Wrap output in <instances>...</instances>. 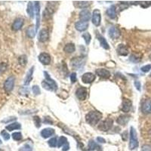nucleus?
Returning <instances> with one entry per match:
<instances>
[{
	"instance_id": "nucleus-45",
	"label": "nucleus",
	"mask_w": 151,
	"mask_h": 151,
	"mask_svg": "<svg viewBox=\"0 0 151 151\" xmlns=\"http://www.w3.org/2000/svg\"><path fill=\"white\" fill-rule=\"evenodd\" d=\"M70 80H71L72 83H75L77 81V77H76V73H73L70 75Z\"/></svg>"
},
{
	"instance_id": "nucleus-11",
	"label": "nucleus",
	"mask_w": 151,
	"mask_h": 151,
	"mask_svg": "<svg viewBox=\"0 0 151 151\" xmlns=\"http://www.w3.org/2000/svg\"><path fill=\"white\" fill-rule=\"evenodd\" d=\"M108 33H109V36L112 39H116L120 37L121 35V32L117 27H111L108 30Z\"/></svg>"
},
{
	"instance_id": "nucleus-39",
	"label": "nucleus",
	"mask_w": 151,
	"mask_h": 151,
	"mask_svg": "<svg viewBox=\"0 0 151 151\" xmlns=\"http://www.w3.org/2000/svg\"><path fill=\"white\" fill-rule=\"evenodd\" d=\"M27 62V56L25 55H22L19 57V63L22 66H25Z\"/></svg>"
},
{
	"instance_id": "nucleus-43",
	"label": "nucleus",
	"mask_w": 151,
	"mask_h": 151,
	"mask_svg": "<svg viewBox=\"0 0 151 151\" xmlns=\"http://www.w3.org/2000/svg\"><path fill=\"white\" fill-rule=\"evenodd\" d=\"M151 69V64H147V65L143 66L141 68V70L144 73H148Z\"/></svg>"
},
{
	"instance_id": "nucleus-46",
	"label": "nucleus",
	"mask_w": 151,
	"mask_h": 151,
	"mask_svg": "<svg viewBox=\"0 0 151 151\" xmlns=\"http://www.w3.org/2000/svg\"><path fill=\"white\" fill-rule=\"evenodd\" d=\"M134 86H135V88H137V90L139 91V92L141 90V82H139V81H136V82H134Z\"/></svg>"
},
{
	"instance_id": "nucleus-7",
	"label": "nucleus",
	"mask_w": 151,
	"mask_h": 151,
	"mask_svg": "<svg viewBox=\"0 0 151 151\" xmlns=\"http://www.w3.org/2000/svg\"><path fill=\"white\" fill-rule=\"evenodd\" d=\"M92 23L94 26H96V27L100 26L101 21V15L100 11L98 10V9H94L92 13Z\"/></svg>"
},
{
	"instance_id": "nucleus-21",
	"label": "nucleus",
	"mask_w": 151,
	"mask_h": 151,
	"mask_svg": "<svg viewBox=\"0 0 151 151\" xmlns=\"http://www.w3.org/2000/svg\"><path fill=\"white\" fill-rule=\"evenodd\" d=\"M116 51L121 56H127L128 55V49L125 45H120L116 48Z\"/></svg>"
},
{
	"instance_id": "nucleus-24",
	"label": "nucleus",
	"mask_w": 151,
	"mask_h": 151,
	"mask_svg": "<svg viewBox=\"0 0 151 151\" xmlns=\"http://www.w3.org/2000/svg\"><path fill=\"white\" fill-rule=\"evenodd\" d=\"M23 25V20L22 18H17L14 21L12 24V29L14 30H19L22 28Z\"/></svg>"
},
{
	"instance_id": "nucleus-42",
	"label": "nucleus",
	"mask_w": 151,
	"mask_h": 151,
	"mask_svg": "<svg viewBox=\"0 0 151 151\" xmlns=\"http://www.w3.org/2000/svg\"><path fill=\"white\" fill-rule=\"evenodd\" d=\"M32 91H33V93L36 95H38V94H41V91H40L39 87L38 86H33V88H32Z\"/></svg>"
},
{
	"instance_id": "nucleus-16",
	"label": "nucleus",
	"mask_w": 151,
	"mask_h": 151,
	"mask_svg": "<svg viewBox=\"0 0 151 151\" xmlns=\"http://www.w3.org/2000/svg\"><path fill=\"white\" fill-rule=\"evenodd\" d=\"M91 12L87 9H84L80 13V18L81 21H84V22H88L91 19Z\"/></svg>"
},
{
	"instance_id": "nucleus-29",
	"label": "nucleus",
	"mask_w": 151,
	"mask_h": 151,
	"mask_svg": "<svg viewBox=\"0 0 151 151\" xmlns=\"http://www.w3.org/2000/svg\"><path fill=\"white\" fill-rule=\"evenodd\" d=\"M27 11L28 15L31 18H33L34 17V11H35V8H34V5L33 4L32 2H29L27 5Z\"/></svg>"
},
{
	"instance_id": "nucleus-10",
	"label": "nucleus",
	"mask_w": 151,
	"mask_h": 151,
	"mask_svg": "<svg viewBox=\"0 0 151 151\" xmlns=\"http://www.w3.org/2000/svg\"><path fill=\"white\" fill-rule=\"evenodd\" d=\"M49 38V32L47 29H42L38 35V40L41 42H45Z\"/></svg>"
},
{
	"instance_id": "nucleus-38",
	"label": "nucleus",
	"mask_w": 151,
	"mask_h": 151,
	"mask_svg": "<svg viewBox=\"0 0 151 151\" xmlns=\"http://www.w3.org/2000/svg\"><path fill=\"white\" fill-rule=\"evenodd\" d=\"M48 144L51 147H55L57 146V138H51L50 140L48 141Z\"/></svg>"
},
{
	"instance_id": "nucleus-14",
	"label": "nucleus",
	"mask_w": 151,
	"mask_h": 151,
	"mask_svg": "<svg viewBox=\"0 0 151 151\" xmlns=\"http://www.w3.org/2000/svg\"><path fill=\"white\" fill-rule=\"evenodd\" d=\"M132 102L128 99H123L122 103V110L124 113H128L132 109Z\"/></svg>"
},
{
	"instance_id": "nucleus-34",
	"label": "nucleus",
	"mask_w": 151,
	"mask_h": 151,
	"mask_svg": "<svg viewBox=\"0 0 151 151\" xmlns=\"http://www.w3.org/2000/svg\"><path fill=\"white\" fill-rule=\"evenodd\" d=\"M82 38L85 39V42H86V45L90 44L92 37H91V35L89 33H85L82 34Z\"/></svg>"
},
{
	"instance_id": "nucleus-22",
	"label": "nucleus",
	"mask_w": 151,
	"mask_h": 151,
	"mask_svg": "<svg viewBox=\"0 0 151 151\" xmlns=\"http://www.w3.org/2000/svg\"><path fill=\"white\" fill-rule=\"evenodd\" d=\"M55 134V130L53 128H44L43 130L41 132V135L43 138H48L49 137L52 136L53 134Z\"/></svg>"
},
{
	"instance_id": "nucleus-12",
	"label": "nucleus",
	"mask_w": 151,
	"mask_h": 151,
	"mask_svg": "<svg viewBox=\"0 0 151 151\" xmlns=\"http://www.w3.org/2000/svg\"><path fill=\"white\" fill-rule=\"evenodd\" d=\"M95 80V76L92 73H86L82 75V81L86 84H90Z\"/></svg>"
},
{
	"instance_id": "nucleus-19",
	"label": "nucleus",
	"mask_w": 151,
	"mask_h": 151,
	"mask_svg": "<svg viewBox=\"0 0 151 151\" xmlns=\"http://www.w3.org/2000/svg\"><path fill=\"white\" fill-rule=\"evenodd\" d=\"M34 71V67H32L30 69L28 70V72L26 74L25 79H24V86H28L30 83V82L33 80V74Z\"/></svg>"
},
{
	"instance_id": "nucleus-1",
	"label": "nucleus",
	"mask_w": 151,
	"mask_h": 151,
	"mask_svg": "<svg viewBox=\"0 0 151 151\" xmlns=\"http://www.w3.org/2000/svg\"><path fill=\"white\" fill-rule=\"evenodd\" d=\"M102 118V114L98 111H90L86 116V122L91 126H95Z\"/></svg>"
},
{
	"instance_id": "nucleus-31",
	"label": "nucleus",
	"mask_w": 151,
	"mask_h": 151,
	"mask_svg": "<svg viewBox=\"0 0 151 151\" xmlns=\"http://www.w3.org/2000/svg\"><path fill=\"white\" fill-rule=\"evenodd\" d=\"M141 60V56L139 55H137V54H132V55L129 57V61L132 63H138L140 62Z\"/></svg>"
},
{
	"instance_id": "nucleus-13",
	"label": "nucleus",
	"mask_w": 151,
	"mask_h": 151,
	"mask_svg": "<svg viewBox=\"0 0 151 151\" xmlns=\"http://www.w3.org/2000/svg\"><path fill=\"white\" fill-rule=\"evenodd\" d=\"M88 22H84V21H77L75 23V28L76 30L80 32L85 31L88 29Z\"/></svg>"
},
{
	"instance_id": "nucleus-32",
	"label": "nucleus",
	"mask_w": 151,
	"mask_h": 151,
	"mask_svg": "<svg viewBox=\"0 0 151 151\" xmlns=\"http://www.w3.org/2000/svg\"><path fill=\"white\" fill-rule=\"evenodd\" d=\"M67 144H68L67 138L64 136H62L59 138V141H58V142H57V147H61L62 146L63 147V146Z\"/></svg>"
},
{
	"instance_id": "nucleus-26",
	"label": "nucleus",
	"mask_w": 151,
	"mask_h": 151,
	"mask_svg": "<svg viewBox=\"0 0 151 151\" xmlns=\"http://www.w3.org/2000/svg\"><path fill=\"white\" fill-rule=\"evenodd\" d=\"M21 128V125L18 122H12V123L9 124V126H7L5 127L6 130L9 131V132H12L14 130H17V129H20Z\"/></svg>"
},
{
	"instance_id": "nucleus-5",
	"label": "nucleus",
	"mask_w": 151,
	"mask_h": 151,
	"mask_svg": "<svg viewBox=\"0 0 151 151\" xmlns=\"http://www.w3.org/2000/svg\"><path fill=\"white\" fill-rule=\"evenodd\" d=\"M15 77L12 76H9V77L5 81L4 89L5 90V92H11V91L13 90L14 86H15Z\"/></svg>"
},
{
	"instance_id": "nucleus-51",
	"label": "nucleus",
	"mask_w": 151,
	"mask_h": 151,
	"mask_svg": "<svg viewBox=\"0 0 151 151\" xmlns=\"http://www.w3.org/2000/svg\"><path fill=\"white\" fill-rule=\"evenodd\" d=\"M1 143H2V141H1V140H0V144H1Z\"/></svg>"
},
{
	"instance_id": "nucleus-27",
	"label": "nucleus",
	"mask_w": 151,
	"mask_h": 151,
	"mask_svg": "<svg viewBox=\"0 0 151 151\" xmlns=\"http://www.w3.org/2000/svg\"><path fill=\"white\" fill-rule=\"evenodd\" d=\"M75 50L76 47L73 43H68V44L66 45L64 48H63V51H64L66 53H68V54H71V53L74 52Z\"/></svg>"
},
{
	"instance_id": "nucleus-23",
	"label": "nucleus",
	"mask_w": 151,
	"mask_h": 151,
	"mask_svg": "<svg viewBox=\"0 0 151 151\" xmlns=\"http://www.w3.org/2000/svg\"><path fill=\"white\" fill-rule=\"evenodd\" d=\"M130 120V117H129V116L128 115H121L119 117H118L117 120H116V122L120 126H126V124L128 123V122Z\"/></svg>"
},
{
	"instance_id": "nucleus-18",
	"label": "nucleus",
	"mask_w": 151,
	"mask_h": 151,
	"mask_svg": "<svg viewBox=\"0 0 151 151\" xmlns=\"http://www.w3.org/2000/svg\"><path fill=\"white\" fill-rule=\"evenodd\" d=\"M96 36H97L98 40L99 42H100V45H101V47L104 48V49H109L110 46H109V45H108V43H107L106 39H105L103 36H101V34L99 33H97Z\"/></svg>"
},
{
	"instance_id": "nucleus-47",
	"label": "nucleus",
	"mask_w": 151,
	"mask_h": 151,
	"mask_svg": "<svg viewBox=\"0 0 151 151\" xmlns=\"http://www.w3.org/2000/svg\"><path fill=\"white\" fill-rule=\"evenodd\" d=\"M142 151H151V146L148 144L143 145Z\"/></svg>"
},
{
	"instance_id": "nucleus-30",
	"label": "nucleus",
	"mask_w": 151,
	"mask_h": 151,
	"mask_svg": "<svg viewBox=\"0 0 151 151\" xmlns=\"http://www.w3.org/2000/svg\"><path fill=\"white\" fill-rule=\"evenodd\" d=\"M91 2H88V1H78V2H75V5L76 7L80 8V9H86L87 7L90 5Z\"/></svg>"
},
{
	"instance_id": "nucleus-20",
	"label": "nucleus",
	"mask_w": 151,
	"mask_h": 151,
	"mask_svg": "<svg viewBox=\"0 0 151 151\" xmlns=\"http://www.w3.org/2000/svg\"><path fill=\"white\" fill-rule=\"evenodd\" d=\"M44 75H45V81L48 82V84H50L51 86H52L54 91H56L57 89V85L56 82L51 78L49 74H48L46 71L44 72Z\"/></svg>"
},
{
	"instance_id": "nucleus-2",
	"label": "nucleus",
	"mask_w": 151,
	"mask_h": 151,
	"mask_svg": "<svg viewBox=\"0 0 151 151\" xmlns=\"http://www.w3.org/2000/svg\"><path fill=\"white\" fill-rule=\"evenodd\" d=\"M130 141H129V148L130 150H134L138 147V134L135 128L134 127L130 128Z\"/></svg>"
},
{
	"instance_id": "nucleus-35",
	"label": "nucleus",
	"mask_w": 151,
	"mask_h": 151,
	"mask_svg": "<svg viewBox=\"0 0 151 151\" xmlns=\"http://www.w3.org/2000/svg\"><path fill=\"white\" fill-rule=\"evenodd\" d=\"M11 136H12V138L15 141H21L22 138H23L21 132H14Z\"/></svg>"
},
{
	"instance_id": "nucleus-3",
	"label": "nucleus",
	"mask_w": 151,
	"mask_h": 151,
	"mask_svg": "<svg viewBox=\"0 0 151 151\" xmlns=\"http://www.w3.org/2000/svg\"><path fill=\"white\" fill-rule=\"evenodd\" d=\"M85 63H86V58L84 57H76L70 61L71 67L77 70H80L82 68H83Z\"/></svg>"
},
{
	"instance_id": "nucleus-52",
	"label": "nucleus",
	"mask_w": 151,
	"mask_h": 151,
	"mask_svg": "<svg viewBox=\"0 0 151 151\" xmlns=\"http://www.w3.org/2000/svg\"><path fill=\"white\" fill-rule=\"evenodd\" d=\"M150 77H151V73H150Z\"/></svg>"
},
{
	"instance_id": "nucleus-37",
	"label": "nucleus",
	"mask_w": 151,
	"mask_h": 151,
	"mask_svg": "<svg viewBox=\"0 0 151 151\" xmlns=\"http://www.w3.org/2000/svg\"><path fill=\"white\" fill-rule=\"evenodd\" d=\"M42 87H43L45 89H46V90L51 91V92L54 91V89H53V88H52V86H51L50 84H48V82H47L45 80L42 82Z\"/></svg>"
},
{
	"instance_id": "nucleus-33",
	"label": "nucleus",
	"mask_w": 151,
	"mask_h": 151,
	"mask_svg": "<svg viewBox=\"0 0 151 151\" xmlns=\"http://www.w3.org/2000/svg\"><path fill=\"white\" fill-rule=\"evenodd\" d=\"M88 148H89V150H94L95 149H97L98 150L99 148H101V147H99L98 145L96 143L94 142V141L91 140V141H89V143H88Z\"/></svg>"
},
{
	"instance_id": "nucleus-41",
	"label": "nucleus",
	"mask_w": 151,
	"mask_h": 151,
	"mask_svg": "<svg viewBox=\"0 0 151 151\" xmlns=\"http://www.w3.org/2000/svg\"><path fill=\"white\" fill-rule=\"evenodd\" d=\"M1 135H2V138H4L5 141H8V140L10 139V135H9V133L5 130H2V132H1Z\"/></svg>"
},
{
	"instance_id": "nucleus-50",
	"label": "nucleus",
	"mask_w": 151,
	"mask_h": 151,
	"mask_svg": "<svg viewBox=\"0 0 151 151\" xmlns=\"http://www.w3.org/2000/svg\"><path fill=\"white\" fill-rule=\"evenodd\" d=\"M149 58H150V60H151V54H150V56H149Z\"/></svg>"
},
{
	"instance_id": "nucleus-6",
	"label": "nucleus",
	"mask_w": 151,
	"mask_h": 151,
	"mask_svg": "<svg viewBox=\"0 0 151 151\" xmlns=\"http://www.w3.org/2000/svg\"><path fill=\"white\" fill-rule=\"evenodd\" d=\"M87 94H88V91L86 87L81 86L76 91V96L77 97V98L80 101H85L87 98Z\"/></svg>"
},
{
	"instance_id": "nucleus-48",
	"label": "nucleus",
	"mask_w": 151,
	"mask_h": 151,
	"mask_svg": "<svg viewBox=\"0 0 151 151\" xmlns=\"http://www.w3.org/2000/svg\"><path fill=\"white\" fill-rule=\"evenodd\" d=\"M97 141H98V142L101 143V144H104V143L106 142L105 139L103 138H101V137H98V138H97Z\"/></svg>"
},
{
	"instance_id": "nucleus-4",
	"label": "nucleus",
	"mask_w": 151,
	"mask_h": 151,
	"mask_svg": "<svg viewBox=\"0 0 151 151\" xmlns=\"http://www.w3.org/2000/svg\"><path fill=\"white\" fill-rule=\"evenodd\" d=\"M113 123V120L107 118V119L102 121L101 123L99 124L98 128L99 130L102 131V132H107V131H109L112 128Z\"/></svg>"
},
{
	"instance_id": "nucleus-49",
	"label": "nucleus",
	"mask_w": 151,
	"mask_h": 151,
	"mask_svg": "<svg viewBox=\"0 0 151 151\" xmlns=\"http://www.w3.org/2000/svg\"><path fill=\"white\" fill-rule=\"evenodd\" d=\"M69 149V144H67L63 146V148H62V150H63V151H67V150H68Z\"/></svg>"
},
{
	"instance_id": "nucleus-28",
	"label": "nucleus",
	"mask_w": 151,
	"mask_h": 151,
	"mask_svg": "<svg viewBox=\"0 0 151 151\" xmlns=\"http://www.w3.org/2000/svg\"><path fill=\"white\" fill-rule=\"evenodd\" d=\"M26 33H27V35L28 37L30 38V39H33V38H34L35 36H36V29L34 28V27L30 26V27H29L27 29Z\"/></svg>"
},
{
	"instance_id": "nucleus-8",
	"label": "nucleus",
	"mask_w": 151,
	"mask_h": 151,
	"mask_svg": "<svg viewBox=\"0 0 151 151\" xmlns=\"http://www.w3.org/2000/svg\"><path fill=\"white\" fill-rule=\"evenodd\" d=\"M141 112L144 114H149L151 113V100L146 99L141 104Z\"/></svg>"
},
{
	"instance_id": "nucleus-44",
	"label": "nucleus",
	"mask_w": 151,
	"mask_h": 151,
	"mask_svg": "<svg viewBox=\"0 0 151 151\" xmlns=\"http://www.w3.org/2000/svg\"><path fill=\"white\" fill-rule=\"evenodd\" d=\"M17 120V118L15 117V116H11V117L9 118H5V120H2V123H9L10 122H12V121H15V120Z\"/></svg>"
},
{
	"instance_id": "nucleus-9",
	"label": "nucleus",
	"mask_w": 151,
	"mask_h": 151,
	"mask_svg": "<svg viewBox=\"0 0 151 151\" xmlns=\"http://www.w3.org/2000/svg\"><path fill=\"white\" fill-rule=\"evenodd\" d=\"M38 59L43 65H48L51 63V56L48 53H41L38 57Z\"/></svg>"
},
{
	"instance_id": "nucleus-17",
	"label": "nucleus",
	"mask_w": 151,
	"mask_h": 151,
	"mask_svg": "<svg viewBox=\"0 0 151 151\" xmlns=\"http://www.w3.org/2000/svg\"><path fill=\"white\" fill-rule=\"evenodd\" d=\"M96 74L101 78H103V79H108V78L110 77V72L106 69H103V68L97 69Z\"/></svg>"
},
{
	"instance_id": "nucleus-40",
	"label": "nucleus",
	"mask_w": 151,
	"mask_h": 151,
	"mask_svg": "<svg viewBox=\"0 0 151 151\" xmlns=\"http://www.w3.org/2000/svg\"><path fill=\"white\" fill-rule=\"evenodd\" d=\"M32 150H33V148H32L31 146L29 144H24L23 147H21L20 150H19V151H32Z\"/></svg>"
},
{
	"instance_id": "nucleus-25",
	"label": "nucleus",
	"mask_w": 151,
	"mask_h": 151,
	"mask_svg": "<svg viewBox=\"0 0 151 151\" xmlns=\"http://www.w3.org/2000/svg\"><path fill=\"white\" fill-rule=\"evenodd\" d=\"M107 16L111 19H114L116 17V9L115 5H112L107 10Z\"/></svg>"
},
{
	"instance_id": "nucleus-36",
	"label": "nucleus",
	"mask_w": 151,
	"mask_h": 151,
	"mask_svg": "<svg viewBox=\"0 0 151 151\" xmlns=\"http://www.w3.org/2000/svg\"><path fill=\"white\" fill-rule=\"evenodd\" d=\"M33 122L36 128H40V126L42 125V124H41L42 123V121H41V119H40L39 116H34Z\"/></svg>"
},
{
	"instance_id": "nucleus-15",
	"label": "nucleus",
	"mask_w": 151,
	"mask_h": 151,
	"mask_svg": "<svg viewBox=\"0 0 151 151\" xmlns=\"http://www.w3.org/2000/svg\"><path fill=\"white\" fill-rule=\"evenodd\" d=\"M34 8H35V11H36V31L38 30L40 25V5L39 2H35L34 5Z\"/></svg>"
}]
</instances>
